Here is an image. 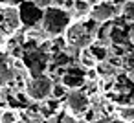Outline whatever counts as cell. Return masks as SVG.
Returning <instances> with one entry per match:
<instances>
[{
  "label": "cell",
  "mask_w": 134,
  "mask_h": 123,
  "mask_svg": "<svg viewBox=\"0 0 134 123\" xmlns=\"http://www.w3.org/2000/svg\"><path fill=\"white\" fill-rule=\"evenodd\" d=\"M66 94V86L63 83H57V85H52V92H50V97H55V99H61L63 96Z\"/></svg>",
  "instance_id": "2e32d148"
},
{
  "label": "cell",
  "mask_w": 134,
  "mask_h": 123,
  "mask_svg": "<svg viewBox=\"0 0 134 123\" xmlns=\"http://www.w3.org/2000/svg\"><path fill=\"white\" fill-rule=\"evenodd\" d=\"M125 2H127V0H114L116 6H121V4H125Z\"/></svg>",
  "instance_id": "44dd1931"
},
{
  "label": "cell",
  "mask_w": 134,
  "mask_h": 123,
  "mask_svg": "<svg viewBox=\"0 0 134 123\" xmlns=\"http://www.w3.org/2000/svg\"><path fill=\"white\" fill-rule=\"evenodd\" d=\"M2 9H4V6H2V4H0V11H2Z\"/></svg>",
  "instance_id": "7402d4cb"
},
{
  "label": "cell",
  "mask_w": 134,
  "mask_h": 123,
  "mask_svg": "<svg viewBox=\"0 0 134 123\" xmlns=\"http://www.w3.org/2000/svg\"><path fill=\"white\" fill-rule=\"evenodd\" d=\"M123 66L129 68V70H134V52L125 53V57H123Z\"/></svg>",
  "instance_id": "e0dca14e"
},
{
  "label": "cell",
  "mask_w": 134,
  "mask_h": 123,
  "mask_svg": "<svg viewBox=\"0 0 134 123\" xmlns=\"http://www.w3.org/2000/svg\"><path fill=\"white\" fill-rule=\"evenodd\" d=\"M19 9V17H20V24L26 28H33L37 24H41L42 20V8H39L33 0H22L17 6Z\"/></svg>",
  "instance_id": "277c9868"
},
{
  "label": "cell",
  "mask_w": 134,
  "mask_h": 123,
  "mask_svg": "<svg viewBox=\"0 0 134 123\" xmlns=\"http://www.w3.org/2000/svg\"><path fill=\"white\" fill-rule=\"evenodd\" d=\"M64 35H66V42L77 50L90 46L94 41V30L88 28V24L85 22H74V24L70 22L68 28L64 30Z\"/></svg>",
  "instance_id": "3957f363"
},
{
  "label": "cell",
  "mask_w": 134,
  "mask_h": 123,
  "mask_svg": "<svg viewBox=\"0 0 134 123\" xmlns=\"http://www.w3.org/2000/svg\"><path fill=\"white\" fill-rule=\"evenodd\" d=\"M0 121L2 123H15V121H19V112L13 110V108L0 110Z\"/></svg>",
  "instance_id": "7c38bea8"
},
{
  "label": "cell",
  "mask_w": 134,
  "mask_h": 123,
  "mask_svg": "<svg viewBox=\"0 0 134 123\" xmlns=\"http://www.w3.org/2000/svg\"><path fill=\"white\" fill-rule=\"evenodd\" d=\"M118 116H119L121 121H125V123H132V121H134V107H132V105H129V107H121V108L118 110Z\"/></svg>",
  "instance_id": "4fadbf2b"
},
{
  "label": "cell",
  "mask_w": 134,
  "mask_h": 123,
  "mask_svg": "<svg viewBox=\"0 0 134 123\" xmlns=\"http://www.w3.org/2000/svg\"><path fill=\"white\" fill-rule=\"evenodd\" d=\"M33 2H35L39 8H42V9H44L46 6H50V4H52V0H33Z\"/></svg>",
  "instance_id": "ffe728a7"
},
{
  "label": "cell",
  "mask_w": 134,
  "mask_h": 123,
  "mask_svg": "<svg viewBox=\"0 0 134 123\" xmlns=\"http://www.w3.org/2000/svg\"><path fill=\"white\" fill-rule=\"evenodd\" d=\"M85 121H97V118H96V112L88 108V110L85 112Z\"/></svg>",
  "instance_id": "ac0fdd59"
},
{
  "label": "cell",
  "mask_w": 134,
  "mask_h": 123,
  "mask_svg": "<svg viewBox=\"0 0 134 123\" xmlns=\"http://www.w3.org/2000/svg\"><path fill=\"white\" fill-rule=\"evenodd\" d=\"M2 13H4V20H2V24H0V33H4V35H13V33H17L19 28L22 26V24H20V17H19L17 6H4Z\"/></svg>",
  "instance_id": "52a82bcc"
},
{
  "label": "cell",
  "mask_w": 134,
  "mask_h": 123,
  "mask_svg": "<svg viewBox=\"0 0 134 123\" xmlns=\"http://www.w3.org/2000/svg\"><path fill=\"white\" fill-rule=\"evenodd\" d=\"M52 77L46 75V74H35L31 75L26 85H24V90H26V96L33 101H44L50 97V92H52Z\"/></svg>",
  "instance_id": "7a4b0ae2"
},
{
  "label": "cell",
  "mask_w": 134,
  "mask_h": 123,
  "mask_svg": "<svg viewBox=\"0 0 134 123\" xmlns=\"http://www.w3.org/2000/svg\"><path fill=\"white\" fill-rule=\"evenodd\" d=\"M86 81V72L79 68H63L61 70V83L66 88H81Z\"/></svg>",
  "instance_id": "ba28073f"
},
{
  "label": "cell",
  "mask_w": 134,
  "mask_h": 123,
  "mask_svg": "<svg viewBox=\"0 0 134 123\" xmlns=\"http://www.w3.org/2000/svg\"><path fill=\"white\" fill-rule=\"evenodd\" d=\"M123 19L129 20V22H134V0H127V2L123 4Z\"/></svg>",
  "instance_id": "5bb4252c"
},
{
  "label": "cell",
  "mask_w": 134,
  "mask_h": 123,
  "mask_svg": "<svg viewBox=\"0 0 134 123\" xmlns=\"http://www.w3.org/2000/svg\"><path fill=\"white\" fill-rule=\"evenodd\" d=\"M108 37H110V41H112L116 46H121V44H125V42H130L129 35H127L125 31H121V28H118V26L108 28Z\"/></svg>",
  "instance_id": "30bf717a"
},
{
  "label": "cell",
  "mask_w": 134,
  "mask_h": 123,
  "mask_svg": "<svg viewBox=\"0 0 134 123\" xmlns=\"http://www.w3.org/2000/svg\"><path fill=\"white\" fill-rule=\"evenodd\" d=\"M90 17L96 22H110L116 15H118V6L110 0H101L94 8H90Z\"/></svg>",
  "instance_id": "8992f818"
},
{
  "label": "cell",
  "mask_w": 134,
  "mask_h": 123,
  "mask_svg": "<svg viewBox=\"0 0 134 123\" xmlns=\"http://www.w3.org/2000/svg\"><path fill=\"white\" fill-rule=\"evenodd\" d=\"M79 61H81V64H83L85 68H94V66L97 64V61H96V57L92 55V52L88 50V46H86V48H81V57H79Z\"/></svg>",
  "instance_id": "8fae6325"
},
{
  "label": "cell",
  "mask_w": 134,
  "mask_h": 123,
  "mask_svg": "<svg viewBox=\"0 0 134 123\" xmlns=\"http://www.w3.org/2000/svg\"><path fill=\"white\" fill-rule=\"evenodd\" d=\"M66 107L72 114L81 116L90 108V97L86 92H83L81 88H72V92L66 97Z\"/></svg>",
  "instance_id": "5b68a950"
},
{
  "label": "cell",
  "mask_w": 134,
  "mask_h": 123,
  "mask_svg": "<svg viewBox=\"0 0 134 123\" xmlns=\"http://www.w3.org/2000/svg\"><path fill=\"white\" fill-rule=\"evenodd\" d=\"M72 22V17L70 13L64 9V8H59V6H46L44 11H42V31L50 37H59L64 33V30L68 28V24Z\"/></svg>",
  "instance_id": "6da1fadb"
},
{
  "label": "cell",
  "mask_w": 134,
  "mask_h": 123,
  "mask_svg": "<svg viewBox=\"0 0 134 123\" xmlns=\"http://www.w3.org/2000/svg\"><path fill=\"white\" fill-rule=\"evenodd\" d=\"M24 63L26 66L31 70V74H42L44 68H46V59H44V53L41 50H37L33 46V50H28L24 52Z\"/></svg>",
  "instance_id": "9c48e42d"
},
{
  "label": "cell",
  "mask_w": 134,
  "mask_h": 123,
  "mask_svg": "<svg viewBox=\"0 0 134 123\" xmlns=\"http://www.w3.org/2000/svg\"><path fill=\"white\" fill-rule=\"evenodd\" d=\"M74 9L77 15H86L90 11V4H88V0H74Z\"/></svg>",
  "instance_id": "9a60e30c"
},
{
  "label": "cell",
  "mask_w": 134,
  "mask_h": 123,
  "mask_svg": "<svg viewBox=\"0 0 134 123\" xmlns=\"http://www.w3.org/2000/svg\"><path fill=\"white\" fill-rule=\"evenodd\" d=\"M22 0H0V4L2 6H19Z\"/></svg>",
  "instance_id": "d6986e66"
}]
</instances>
